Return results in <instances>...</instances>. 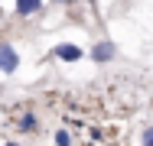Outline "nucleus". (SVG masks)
<instances>
[{
    "label": "nucleus",
    "mask_w": 153,
    "mask_h": 146,
    "mask_svg": "<svg viewBox=\"0 0 153 146\" xmlns=\"http://www.w3.org/2000/svg\"><path fill=\"white\" fill-rule=\"evenodd\" d=\"M16 65H20V58L13 52V46L0 42V72H16Z\"/></svg>",
    "instance_id": "1"
},
{
    "label": "nucleus",
    "mask_w": 153,
    "mask_h": 146,
    "mask_svg": "<svg viewBox=\"0 0 153 146\" xmlns=\"http://www.w3.org/2000/svg\"><path fill=\"white\" fill-rule=\"evenodd\" d=\"M91 58H94V62H108V58H114V46H111V42H98V46L91 49Z\"/></svg>",
    "instance_id": "2"
},
{
    "label": "nucleus",
    "mask_w": 153,
    "mask_h": 146,
    "mask_svg": "<svg viewBox=\"0 0 153 146\" xmlns=\"http://www.w3.org/2000/svg\"><path fill=\"white\" fill-rule=\"evenodd\" d=\"M56 55H59L62 62H78V58H82V49H78V46H59Z\"/></svg>",
    "instance_id": "3"
},
{
    "label": "nucleus",
    "mask_w": 153,
    "mask_h": 146,
    "mask_svg": "<svg viewBox=\"0 0 153 146\" xmlns=\"http://www.w3.org/2000/svg\"><path fill=\"white\" fill-rule=\"evenodd\" d=\"M39 3H42V0H16V13H20V16L36 13V10H39Z\"/></svg>",
    "instance_id": "4"
},
{
    "label": "nucleus",
    "mask_w": 153,
    "mask_h": 146,
    "mask_svg": "<svg viewBox=\"0 0 153 146\" xmlns=\"http://www.w3.org/2000/svg\"><path fill=\"white\" fill-rule=\"evenodd\" d=\"M20 130H36V117H33V114L20 117Z\"/></svg>",
    "instance_id": "5"
},
{
    "label": "nucleus",
    "mask_w": 153,
    "mask_h": 146,
    "mask_svg": "<svg viewBox=\"0 0 153 146\" xmlns=\"http://www.w3.org/2000/svg\"><path fill=\"white\" fill-rule=\"evenodd\" d=\"M56 143H59V146H68V143H72V136H68L65 130H59V133H56Z\"/></svg>",
    "instance_id": "6"
},
{
    "label": "nucleus",
    "mask_w": 153,
    "mask_h": 146,
    "mask_svg": "<svg viewBox=\"0 0 153 146\" xmlns=\"http://www.w3.org/2000/svg\"><path fill=\"white\" fill-rule=\"evenodd\" d=\"M143 146H153V127L143 130Z\"/></svg>",
    "instance_id": "7"
},
{
    "label": "nucleus",
    "mask_w": 153,
    "mask_h": 146,
    "mask_svg": "<svg viewBox=\"0 0 153 146\" xmlns=\"http://www.w3.org/2000/svg\"><path fill=\"white\" fill-rule=\"evenodd\" d=\"M56 3H75V0H56Z\"/></svg>",
    "instance_id": "8"
},
{
    "label": "nucleus",
    "mask_w": 153,
    "mask_h": 146,
    "mask_svg": "<svg viewBox=\"0 0 153 146\" xmlns=\"http://www.w3.org/2000/svg\"><path fill=\"white\" fill-rule=\"evenodd\" d=\"M7 146H20V143H7Z\"/></svg>",
    "instance_id": "9"
}]
</instances>
